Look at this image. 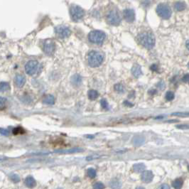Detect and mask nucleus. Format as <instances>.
<instances>
[{
  "mask_svg": "<svg viewBox=\"0 0 189 189\" xmlns=\"http://www.w3.org/2000/svg\"><path fill=\"white\" fill-rule=\"evenodd\" d=\"M138 41L139 44L147 49H151L155 45V36L150 32L141 33L138 36Z\"/></svg>",
  "mask_w": 189,
  "mask_h": 189,
  "instance_id": "nucleus-1",
  "label": "nucleus"
},
{
  "mask_svg": "<svg viewBox=\"0 0 189 189\" xmlns=\"http://www.w3.org/2000/svg\"><path fill=\"white\" fill-rule=\"evenodd\" d=\"M104 60V56L102 53L97 50H92L88 53L87 61L90 67L96 68L100 66Z\"/></svg>",
  "mask_w": 189,
  "mask_h": 189,
  "instance_id": "nucleus-2",
  "label": "nucleus"
},
{
  "mask_svg": "<svg viewBox=\"0 0 189 189\" xmlns=\"http://www.w3.org/2000/svg\"><path fill=\"white\" fill-rule=\"evenodd\" d=\"M106 35L103 32L99 30L92 31L88 35V39L91 43L101 45L105 41Z\"/></svg>",
  "mask_w": 189,
  "mask_h": 189,
  "instance_id": "nucleus-3",
  "label": "nucleus"
},
{
  "mask_svg": "<svg viewBox=\"0 0 189 189\" xmlns=\"http://www.w3.org/2000/svg\"><path fill=\"white\" fill-rule=\"evenodd\" d=\"M70 14H71V19L74 22H78L85 16V11L83 8L79 6L73 4L70 7Z\"/></svg>",
  "mask_w": 189,
  "mask_h": 189,
  "instance_id": "nucleus-4",
  "label": "nucleus"
},
{
  "mask_svg": "<svg viewBox=\"0 0 189 189\" xmlns=\"http://www.w3.org/2000/svg\"><path fill=\"white\" fill-rule=\"evenodd\" d=\"M156 11H157L158 15L163 19H169L172 16V9L167 4H159L157 6Z\"/></svg>",
  "mask_w": 189,
  "mask_h": 189,
  "instance_id": "nucleus-5",
  "label": "nucleus"
},
{
  "mask_svg": "<svg viewBox=\"0 0 189 189\" xmlns=\"http://www.w3.org/2000/svg\"><path fill=\"white\" fill-rule=\"evenodd\" d=\"M107 21L110 24L117 26L121 22V17L118 11L115 9L110 11L107 15Z\"/></svg>",
  "mask_w": 189,
  "mask_h": 189,
  "instance_id": "nucleus-6",
  "label": "nucleus"
},
{
  "mask_svg": "<svg viewBox=\"0 0 189 189\" xmlns=\"http://www.w3.org/2000/svg\"><path fill=\"white\" fill-rule=\"evenodd\" d=\"M40 65L37 61H29L25 65V71L29 75H34L39 71Z\"/></svg>",
  "mask_w": 189,
  "mask_h": 189,
  "instance_id": "nucleus-7",
  "label": "nucleus"
},
{
  "mask_svg": "<svg viewBox=\"0 0 189 189\" xmlns=\"http://www.w3.org/2000/svg\"><path fill=\"white\" fill-rule=\"evenodd\" d=\"M55 32L57 36L61 39H65V38H68L71 35V32L68 26H63V25H60V26H56L55 29Z\"/></svg>",
  "mask_w": 189,
  "mask_h": 189,
  "instance_id": "nucleus-8",
  "label": "nucleus"
},
{
  "mask_svg": "<svg viewBox=\"0 0 189 189\" xmlns=\"http://www.w3.org/2000/svg\"><path fill=\"white\" fill-rule=\"evenodd\" d=\"M44 50L46 54L52 56L56 50V44L50 39L46 40L44 44Z\"/></svg>",
  "mask_w": 189,
  "mask_h": 189,
  "instance_id": "nucleus-9",
  "label": "nucleus"
},
{
  "mask_svg": "<svg viewBox=\"0 0 189 189\" xmlns=\"http://www.w3.org/2000/svg\"><path fill=\"white\" fill-rule=\"evenodd\" d=\"M123 16L128 23H132L135 19V11L132 9H126L123 12Z\"/></svg>",
  "mask_w": 189,
  "mask_h": 189,
  "instance_id": "nucleus-10",
  "label": "nucleus"
},
{
  "mask_svg": "<svg viewBox=\"0 0 189 189\" xmlns=\"http://www.w3.org/2000/svg\"><path fill=\"white\" fill-rule=\"evenodd\" d=\"M153 178H154V174L151 171H144V172H142V176H141L142 181L146 184L151 182Z\"/></svg>",
  "mask_w": 189,
  "mask_h": 189,
  "instance_id": "nucleus-11",
  "label": "nucleus"
},
{
  "mask_svg": "<svg viewBox=\"0 0 189 189\" xmlns=\"http://www.w3.org/2000/svg\"><path fill=\"white\" fill-rule=\"evenodd\" d=\"M26 81V77L23 75H16L15 76V78H14V82H15L16 85L18 87H22L24 85H25Z\"/></svg>",
  "mask_w": 189,
  "mask_h": 189,
  "instance_id": "nucleus-12",
  "label": "nucleus"
},
{
  "mask_svg": "<svg viewBox=\"0 0 189 189\" xmlns=\"http://www.w3.org/2000/svg\"><path fill=\"white\" fill-rule=\"evenodd\" d=\"M84 151V149L81 148H73L70 149H65V150H57L55 152L59 153V154H73V153H78L82 152Z\"/></svg>",
  "mask_w": 189,
  "mask_h": 189,
  "instance_id": "nucleus-13",
  "label": "nucleus"
},
{
  "mask_svg": "<svg viewBox=\"0 0 189 189\" xmlns=\"http://www.w3.org/2000/svg\"><path fill=\"white\" fill-rule=\"evenodd\" d=\"M24 183H25V185L29 188H34V187H35L36 185V182L35 179H34L32 176L26 177V179H25Z\"/></svg>",
  "mask_w": 189,
  "mask_h": 189,
  "instance_id": "nucleus-14",
  "label": "nucleus"
},
{
  "mask_svg": "<svg viewBox=\"0 0 189 189\" xmlns=\"http://www.w3.org/2000/svg\"><path fill=\"white\" fill-rule=\"evenodd\" d=\"M132 73L133 74V75L136 78H139L141 75L142 74V69H141L140 66L137 64H135V65H133L132 68Z\"/></svg>",
  "mask_w": 189,
  "mask_h": 189,
  "instance_id": "nucleus-15",
  "label": "nucleus"
},
{
  "mask_svg": "<svg viewBox=\"0 0 189 189\" xmlns=\"http://www.w3.org/2000/svg\"><path fill=\"white\" fill-rule=\"evenodd\" d=\"M146 169V166L144 163H136L133 166L134 172L136 173H142L144 172Z\"/></svg>",
  "mask_w": 189,
  "mask_h": 189,
  "instance_id": "nucleus-16",
  "label": "nucleus"
},
{
  "mask_svg": "<svg viewBox=\"0 0 189 189\" xmlns=\"http://www.w3.org/2000/svg\"><path fill=\"white\" fill-rule=\"evenodd\" d=\"M144 141H145V139H144V138L143 137L137 136L134 137L132 142H133L134 145L137 146V147H139V146L142 145V144H144Z\"/></svg>",
  "mask_w": 189,
  "mask_h": 189,
  "instance_id": "nucleus-17",
  "label": "nucleus"
},
{
  "mask_svg": "<svg viewBox=\"0 0 189 189\" xmlns=\"http://www.w3.org/2000/svg\"><path fill=\"white\" fill-rule=\"evenodd\" d=\"M11 87L9 83L7 82H1L0 83V93H4L10 90Z\"/></svg>",
  "mask_w": 189,
  "mask_h": 189,
  "instance_id": "nucleus-18",
  "label": "nucleus"
},
{
  "mask_svg": "<svg viewBox=\"0 0 189 189\" xmlns=\"http://www.w3.org/2000/svg\"><path fill=\"white\" fill-rule=\"evenodd\" d=\"M55 102V98L52 95H48L44 98V103L46 105H53Z\"/></svg>",
  "mask_w": 189,
  "mask_h": 189,
  "instance_id": "nucleus-19",
  "label": "nucleus"
},
{
  "mask_svg": "<svg viewBox=\"0 0 189 189\" xmlns=\"http://www.w3.org/2000/svg\"><path fill=\"white\" fill-rule=\"evenodd\" d=\"M174 7H175V9L176 10V11H181L185 9L186 7V5L185 3L183 2V1H177L175 4Z\"/></svg>",
  "mask_w": 189,
  "mask_h": 189,
  "instance_id": "nucleus-20",
  "label": "nucleus"
},
{
  "mask_svg": "<svg viewBox=\"0 0 189 189\" xmlns=\"http://www.w3.org/2000/svg\"><path fill=\"white\" fill-rule=\"evenodd\" d=\"M183 184H184V181L181 178H177L175 181H174L172 186L174 188L176 189H181L183 186Z\"/></svg>",
  "mask_w": 189,
  "mask_h": 189,
  "instance_id": "nucleus-21",
  "label": "nucleus"
},
{
  "mask_svg": "<svg viewBox=\"0 0 189 189\" xmlns=\"http://www.w3.org/2000/svg\"><path fill=\"white\" fill-rule=\"evenodd\" d=\"M122 184L120 181L117 179H113L112 180L110 183V186L112 189H118L121 187Z\"/></svg>",
  "mask_w": 189,
  "mask_h": 189,
  "instance_id": "nucleus-22",
  "label": "nucleus"
},
{
  "mask_svg": "<svg viewBox=\"0 0 189 189\" xmlns=\"http://www.w3.org/2000/svg\"><path fill=\"white\" fill-rule=\"evenodd\" d=\"M88 98L89 99L91 100H94L97 99L98 97V93L95 90H90L88 91Z\"/></svg>",
  "mask_w": 189,
  "mask_h": 189,
  "instance_id": "nucleus-23",
  "label": "nucleus"
},
{
  "mask_svg": "<svg viewBox=\"0 0 189 189\" xmlns=\"http://www.w3.org/2000/svg\"><path fill=\"white\" fill-rule=\"evenodd\" d=\"M114 90L119 93H124L125 92V88L122 84H116L114 85Z\"/></svg>",
  "mask_w": 189,
  "mask_h": 189,
  "instance_id": "nucleus-24",
  "label": "nucleus"
},
{
  "mask_svg": "<svg viewBox=\"0 0 189 189\" xmlns=\"http://www.w3.org/2000/svg\"><path fill=\"white\" fill-rule=\"evenodd\" d=\"M87 176L90 178H95L96 176V171L94 169H87Z\"/></svg>",
  "mask_w": 189,
  "mask_h": 189,
  "instance_id": "nucleus-25",
  "label": "nucleus"
},
{
  "mask_svg": "<svg viewBox=\"0 0 189 189\" xmlns=\"http://www.w3.org/2000/svg\"><path fill=\"white\" fill-rule=\"evenodd\" d=\"M172 116H176V117H188L189 112H175L171 114Z\"/></svg>",
  "mask_w": 189,
  "mask_h": 189,
  "instance_id": "nucleus-26",
  "label": "nucleus"
},
{
  "mask_svg": "<svg viewBox=\"0 0 189 189\" xmlns=\"http://www.w3.org/2000/svg\"><path fill=\"white\" fill-rule=\"evenodd\" d=\"M24 132V130L23 128L22 127L15 128V129H14V130H13V134L15 135H19V134H23Z\"/></svg>",
  "mask_w": 189,
  "mask_h": 189,
  "instance_id": "nucleus-27",
  "label": "nucleus"
},
{
  "mask_svg": "<svg viewBox=\"0 0 189 189\" xmlns=\"http://www.w3.org/2000/svg\"><path fill=\"white\" fill-rule=\"evenodd\" d=\"M10 178H11V180L14 183H18L20 181V178H19V176L16 175V174H12V175L10 176Z\"/></svg>",
  "mask_w": 189,
  "mask_h": 189,
  "instance_id": "nucleus-28",
  "label": "nucleus"
},
{
  "mask_svg": "<svg viewBox=\"0 0 189 189\" xmlns=\"http://www.w3.org/2000/svg\"><path fill=\"white\" fill-rule=\"evenodd\" d=\"M93 188H94V189H104L105 186L101 182H97L93 185Z\"/></svg>",
  "mask_w": 189,
  "mask_h": 189,
  "instance_id": "nucleus-29",
  "label": "nucleus"
},
{
  "mask_svg": "<svg viewBox=\"0 0 189 189\" xmlns=\"http://www.w3.org/2000/svg\"><path fill=\"white\" fill-rule=\"evenodd\" d=\"M174 94L172 92H167L166 94V99L168 101H171L172 100H174Z\"/></svg>",
  "mask_w": 189,
  "mask_h": 189,
  "instance_id": "nucleus-30",
  "label": "nucleus"
},
{
  "mask_svg": "<svg viewBox=\"0 0 189 189\" xmlns=\"http://www.w3.org/2000/svg\"><path fill=\"white\" fill-rule=\"evenodd\" d=\"M100 102H101V105H102V108H103L104 109L108 110V102H107L106 100L102 99Z\"/></svg>",
  "mask_w": 189,
  "mask_h": 189,
  "instance_id": "nucleus-31",
  "label": "nucleus"
},
{
  "mask_svg": "<svg viewBox=\"0 0 189 189\" xmlns=\"http://www.w3.org/2000/svg\"><path fill=\"white\" fill-rule=\"evenodd\" d=\"M0 134L1 135H4V136H8L9 135V132L7 129H3V128H0Z\"/></svg>",
  "mask_w": 189,
  "mask_h": 189,
  "instance_id": "nucleus-32",
  "label": "nucleus"
},
{
  "mask_svg": "<svg viewBox=\"0 0 189 189\" xmlns=\"http://www.w3.org/2000/svg\"><path fill=\"white\" fill-rule=\"evenodd\" d=\"M7 98L0 97V108H2V107H4V105L6 104V102H7Z\"/></svg>",
  "mask_w": 189,
  "mask_h": 189,
  "instance_id": "nucleus-33",
  "label": "nucleus"
},
{
  "mask_svg": "<svg viewBox=\"0 0 189 189\" xmlns=\"http://www.w3.org/2000/svg\"><path fill=\"white\" fill-rule=\"evenodd\" d=\"M176 127L181 129H189V124H180V125H177Z\"/></svg>",
  "mask_w": 189,
  "mask_h": 189,
  "instance_id": "nucleus-34",
  "label": "nucleus"
},
{
  "mask_svg": "<svg viewBox=\"0 0 189 189\" xmlns=\"http://www.w3.org/2000/svg\"><path fill=\"white\" fill-rule=\"evenodd\" d=\"M157 189H170V187H169V186L168 185V184H161V186H159Z\"/></svg>",
  "mask_w": 189,
  "mask_h": 189,
  "instance_id": "nucleus-35",
  "label": "nucleus"
},
{
  "mask_svg": "<svg viewBox=\"0 0 189 189\" xmlns=\"http://www.w3.org/2000/svg\"><path fill=\"white\" fill-rule=\"evenodd\" d=\"M182 80L184 82V83H189V74H186V75H184V76L183 77Z\"/></svg>",
  "mask_w": 189,
  "mask_h": 189,
  "instance_id": "nucleus-36",
  "label": "nucleus"
},
{
  "mask_svg": "<svg viewBox=\"0 0 189 189\" xmlns=\"http://www.w3.org/2000/svg\"><path fill=\"white\" fill-rule=\"evenodd\" d=\"M100 156L99 155H93V156H90V157H87V161H90V160H93V159H98V158H99Z\"/></svg>",
  "mask_w": 189,
  "mask_h": 189,
  "instance_id": "nucleus-37",
  "label": "nucleus"
},
{
  "mask_svg": "<svg viewBox=\"0 0 189 189\" xmlns=\"http://www.w3.org/2000/svg\"><path fill=\"white\" fill-rule=\"evenodd\" d=\"M186 46L187 49L189 50V40H188V41H186Z\"/></svg>",
  "mask_w": 189,
  "mask_h": 189,
  "instance_id": "nucleus-38",
  "label": "nucleus"
},
{
  "mask_svg": "<svg viewBox=\"0 0 189 189\" xmlns=\"http://www.w3.org/2000/svg\"><path fill=\"white\" fill-rule=\"evenodd\" d=\"M136 189H145V188H143V187H137Z\"/></svg>",
  "mask_w": 189,
  "mask_h": 189,
  "instance_id": "nucleus-39",
  "label": "nucleus"
},
{
  "mask_svg": "<svg viewBox=\"0 0 189 189\" xmlns=\"http://www.w3.org/2000/svg\"><path fill=\"white\" fill-rule=\"evenodd\" d=\"M4 159H4V158H0V161H4Z\"/></svg>",
  "mask_w": 189,
  "mask_h": 189,
  "instance_id": "nucleus-40",
  "label": "nucleus"
},
{
  "mask_svg": "<svg viewBox=\"0 0 189 189\" xmlns=\"http://www.w3.org/2000/svg\"><path fill=\"white\" fill-rule=\"evenodd\" d=\"M57 189H63V188H57Z\"/></svg>",
  "mask_w": 189,
  "mask_h": 189,
  "instance_id": "nucleus-41",
  "label": "nucleus"
},
{
  "mask_svg": "<svg viewBox=\"0 0 189 189\" xmlns=\"http://www.w3.org/2000/svg\"><path fill=\"white\" fill-rule=\"evenodd\" d=\"M188 67L189 68V63H188Z\"/></svg>",
  "mask_w": 189,
  "mask_h": 189,
  "instance_id": "nucleus-42",
  "label": "nucleus"
},
{
  "mask_svg": "<svg viewBox=\"0 0 189 189\" xmlns=\"http://www.w3.org/2000/svg\"><path fill=\"white\" fill-rule=\"evenodd\" d=\"M188 170H189V165H188Z\"/></svg>",
  "mask_w": 189,
  "mask_h": 189,
  "instance_id": "nucleus-43",
  "label": "nucleus"
}]
</instances>
